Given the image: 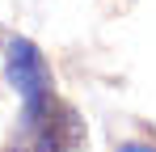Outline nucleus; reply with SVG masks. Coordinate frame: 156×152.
Wrapping results in <instances>:
<instances>
[{
  "label": "nucleus",
  "instance_id": "obj_1",
  "mask_svg": "<svg viewBox=\"0 0 156 152\" xmlns=\"http://www.w3.org/2000/svg\"><path fill=\"white\" fill-rule=\"evenodd\" d=\"M9 80L17 85L21 106H26V118H21V123L38 118V114L55 101V93H51V72H47V63H42V55H38L34 42H21V38H17V42L9 47Z\"/></svg>",
  "mask_w": 156,
  "mask_h": 152
},
{
  "label": "nucleus",
  "instance_id": "obj_2",
  "mask_svg": "<svg viewBox=\"0 0 156 152\" xmlns=\"http://www.w3.org/2000/svg\"><path fill=\"white\" fill-rule=\"evenodd\" d=\"M21 148L17 152H76L80 139H84V127H80L76 110H68V106H59L51 101L38 118H30L21 123Z\"/></svg>",
  "mask_w": 156,
  "mask_h": 152
},
{
  "label": "nucleus",
  "instance_id": "obj_3",
  "mask_svg": "<svg viewBox=\"0 0 156 152\" xmlns=\"http://www.w3.org/2000/svg\"><path fill=\"white\" fill-rule=\"evenodd\" d=\"M118 152H156V148H135V144H131V148H118Z\"/></svg>",
  "mask_w": 156,
  "mask_h": 152
}]
</instances>
